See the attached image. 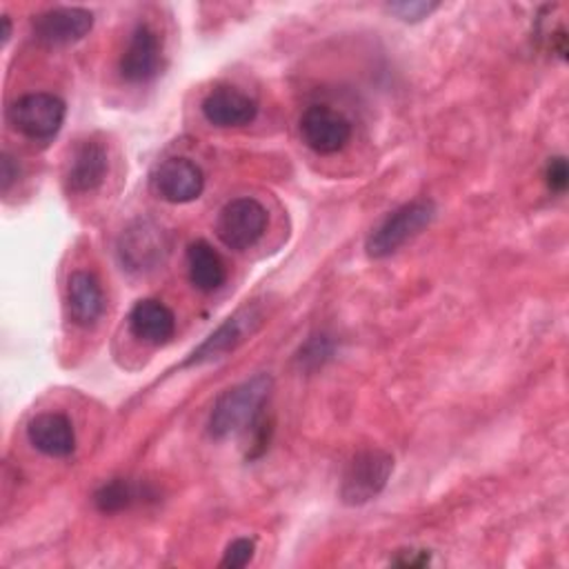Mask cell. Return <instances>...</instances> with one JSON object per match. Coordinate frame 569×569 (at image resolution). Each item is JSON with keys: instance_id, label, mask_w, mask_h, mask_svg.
<instances>
[{"instance_id": "obj_1", "label": "cell", "mask_w": 569, "mask_h": 569, "mask_svg": "<svg viewBox=\"0 0 569 569\" xmlns=\"http://www.w3.org/2000/svg\"><path fill=\"white\" fill-rule=\"evenodd\" d=\"M273 380L267 373H258L249 380H242L218 396L211 407L207 431L211 438L222 440L242 429H249L256 418L264 411Z\"/></svg>"}, {"instance_id": "obj_2", "label": "cell", "mask_w": 569, "mask_h": 569, "mask_svg": "<svg viewBox=\"0 0 569 569\" xmlns=\"http://www.w3.org/2000/svg\"><path fill=\"white\" fill-rule=\"evenodd\" d=\"M436 216V204L429 198L411 200L393 209L367 238L365 249L371 258H387L407 240L418 236Z\"/></svg>"}, {"instance_id": "obj_3", "label": "cell", "mask_w": 569, "mask_h": 569, "mask_svg": "<svg viewBox=\"0 0 569 569\" xmlns=\"http://www.w3.org/2000/svg\"><path fill=\"white\" fill-rule=\"evenodd\" d=\"M391 471H393L391 453L382 449L358 451L349 460L342 473V482H340L342 502L358 507L373 500L387 487Z\"/></svg>"}, {"instance_id": "obj_4", "label": "cell", "mask_w": 569, "mask_h": 569, "mask_svg": "<svg viewBox=\"0 0 569 569\" xmlns=\"http://www.w3.org/2000/svg\"><path fill=\"white\" fill-rule=\"evenodd\" d=\"M64 113L67 107L58 96L38 91L13 100L7 111V118L18 133L31 140H49L60 131Z\"/></svg>"}, {"instance_id": "obj_5", "label": "cell", "mask_w": 569, "mask_h": 569, "mask_svg": "<svg viewBox=\"0 0 569 569\" xmlns=\"http://www.w3.org/2000/svg\"><path fill=\"white\" fill-rule=\"evenodd\" d=\"M267 229V209L256 198L229 200L216 218V236L224 247L244 251L253 247Z\"/></svg>"}, {"instance_id": "obj_6", "label": "cell", "mask_w": 569, "mask_h": 569, "mask_svg": "<svg viewBox=\"0 0 569 569\" xmlns=\"http://www.w3.org/2000/svg\"><path fill=\"white\" fill-rule=\"evenodd\" d=\"M169 251L167 233L153 220H136L118 240V258L124 269L142 273L164 260Z\"/></svg>"}, {"instance_id": "obj_7", "label": "cell", "mask_w": 569, "mask_h": 569, "mask_svg": "<svg viewBox=\"0 0 569 569\" xmlns=\"http://www.w3.org/2000/svg\"><path fill=\"white\" fill-rule=\"evenodd\" d=\"M160 62H162V44L158 33L147 22L136 24L118 62L120 78L129 84L149 82L158 76Z\"/></svg>"}, {"instance_id": "obj_8", "label": "cell", "mask_w": 569, "mask_h": 569, "mask_svg": "<svg viewBox=\"0 0 569 569\" xmlns=\"http://www.w3.org/2000/svg\"><path fill=\"white\" fill-rule=\"evenodd\" d=\"M262 322V313L258 307H244L229 316L198 349L191 351V356L184 360L187 367L211 362L218 358H224L229 351H233L238 345H242Z\"/></svg>"}, {"instance_id": "obj_9", "label": "cell", "mask_w": 569, "mask_h": 569, "mask_svg": "<svg viewBox=\"0 0 569 569\" xmlns=\"http://www.w3.org/2000/svg\"><path fill=\"white\" fill-rule=\"evenodd\" d=\"M151 189L171 204L196 200L204 189L202 169L189 158H167L151 173Z\"/></svg>"}, {"instance_id": "obj_10", "label": "cell", "mask_w": 569, "mask_h": 569, "mask_svg": "<svg viewBox=\"0 0 569 569\" xmlns=\"http://www.w3.org/2000/svg\"><path fill=\"white\" fill-rule=\"evenodd\" d=\"M300 136L316 153H336L351 138V122L327 104H313L300 116Z\"/></svg>"}, {"instance_id": "obj_11", "label": "cell", "mask_w": 569, "mask_h": 569, "mask_svg": "<svg viewBox=\"0 0 569 569\" xmlns=\"http://www.w3.org/2000/svg\"><path fill=\"white\" fill-rule=\"evenodd\" d=\"M38 42L49 47L73 44L93 27V13L82 7H56L38 13L31 22Z\"/></svg>"}, {"instance_id": "obj_12", "label": "cell", "mask_w": 569, "mask_h": 569, "mask_svg": "<svg viewBox=\"0 0 569 569\" xmlns=\"http://www.w3.org/2000/svg\"><path fill=\"white\" fill-rule=\"evenodd\" d=\"M200 109L204 120L213 127H242L258 116V102L231 84L213 87L204 96Z\"/></svg>"}, {"instance_id": "obj_13", "label": "cell", "mask_w": 569, "mask_h": 569, "mask_svg": "<svg viewBox=\"0 0 569 569\" xmlns=\"http://www.w3.org/2000/svg\"><path fill=\"white\" fill-rule=\"evenodd\" d=\"M27 438L40 453L49 458H67L76 449V431L71 420L60 411H42L27 425Z\"/></svg>"}, {"instance_id": "obj_14", "label": "cell", "mask_w": 569, "mask_h": 569, "mask_svg": "<svg viewBox=\"0 0 569 569\" xmlns=\"http://www.w3.org/2000/svg\"><path fill=\"white\" fill-rule=\"evenodd\" d=\"M67 309L78 327H93L104 311V296L91 271H73L67 280Z\"/></svg>"}, {"instance_id": "obj_15", "label": "cell", "mask_w": 569, "mask_h": 569, "mask_svg": "<svg viewBox=\"0 0 569 569\" xmlns=\"http://www.w3.org/2000/svg\"><path fill=\"white\" fill-rule=\"evenodd\" d=\"M109 171L107 149L96 140H84L76 147L69 169H67V187L73 193H89L98 189Z\"/></svg>"}, {"instance_id": "obj_16", "label": "cell", "mask_w": 569, "mask_h": 569, "mask_svg": "<svg viewBox=\"0 0 569 569\" xmlns=\"http://www.w3.org/2000/svg\"><path fill=\"white\" fill-rule=\"evenodd\" d=\"M129 329L149 345H164L176 331L173 311L160 300H138L129 311Z\"/></svg>"}, {"instance_id": "obj_17", "label": "cell", "mask_w": 569, "mask_h": 569, "mask_svg": "<svg viewBox=\"0 0 569 569\" xmlns=\"http://www.w3.org/2000/svg\"><path fill=\"white\" fill-rule=\"evenodd\" d=\"M187 271L191 284L204 293L216 291L227 280V267L220 253L207 240H196L189 244Z\"/></svg>"}, {"instance_id": "obj_18", "label": "cell", "mask_w": 569, "mask_h": 569, "mask_svg": "<svg viewBox=\"0 0 569 569\" xmlns=\"http://www.w3.org/2000/svg\"><path fill=\"white\" fill-rule=\"evenodd\" d=\"M140 489L127 478H113L100 485L93 493V505L100 513H118L138 502Z\"/></svg>"}, {"instance_id": "obj_19", "label": "cell", "mask_w": 569, "mask_h": 569, "mask_svg": "<svg viewBox=\"0 0 569 569\" xmlns=\"http://www.w3.org/2000/svg\"><path fill=\"white\" fill-rule=\"evenodd\" d=\"M333 349H336V345H333L331 336H327V333H316V336H311V338L300 347V351L296 353V360H298V365H300L302 369L311 371V369L322 367V365L333 356Z\"/></svg>"}, {"instance_id": "obj_20", "label": "cell", "mask_w": 569, "mask_h": 569, "mask_svg": "<svg viewBox=\"0 0 569 569\" xmlns=\"http://www.w3.org/2000/svg\"><path fill=\"white\" fill-rule=\"evenodd\" d=\"M253 551H256V542L253 538H236L227 545L224 549V556L220 560V567L224 569H240V567H247L253 558Z\"/></svg>"}, {"instance_id": "obj_21", "label": "cell", "mask_w": 569, "mask_h": 569, "mask_svg": "<svg viewBox=\"0 0 569 569\" xmlns=\"http://www.w3.org/2000/svg\"><path fill=\"white\" fill-rule=\"evenodd\" d=\"M438 9V2H425V0H411V2H391L387 4V11L400 18L402 22H420L429 18Z\"/></svg>"}, {"instance_id": "obj_22", "label": "cell", "mask_w": 569, "mask_h": 569, "mask_svg": "<svg viewBox=\"0 0 569 569\" xmlns=\"http://www.w3.org/2000/svg\"><path fill=\"white\" fill-rule=\"evenodd\" d=\"M249 429H251V445H249L247 458L253 460V458H260V456L269 449L271 433H273V422H271V418H267L264 411H262Z\"/></svg>"}, {"instance_id": "obj_23", "label": "cell", "mask_w": 569, "mask_h": 569, "mask_svg": "<svg viewBox=\"0 0 569 569\" xmlns=\"http://www.w3.org/2000/svg\"><path fill=\"white\" fill-rule=\"evenodd\" d=\"M545 182L553 193H562L569 187V167L565 156H556L545 167Z\"/></svg>"}, {"instance_id": "obj_24", "label": "cell", "mask_w": 569, "mask_h": 569, "mask_svg": "<svg viewBox=\"0 0 569 569\" xmlns=\"http://www.w3.org/2000/svg\"><path fill=\"white\" fill-rule=\"evenodd\" d=\"M20 176V167L16 162V158L11 153H2L0 158V184H2V193H7L11 189V184L18 180Z\"/></svg>"}, {"instance_id": "obj_25", "label": "cell", "mask_w": 569, "mask_h": 569, "mask_svg": "<svg viewBox=\"0 0 569 569\" xmlns=\"http://www.w3.org/2000/svg\"><path fill=\"white\" fill-rule=\"evenodd\" d=\"M429 553L425 549H400L393 558V565L398 567H425L429 565Z\"/></svg>"}, {"instance_id": "obj_26", "label": "cell", "mask_w": 569, "mask_h": 569, "mask_svg": "<svg viewBox=\"0 0 569 569\" xmlns=\"http://www.w3.org/2000/svg\"><path fill=\"white\" fill-rule=\"evenodd\" d=\"M9 36H11V20L9 16H2V44H7Z\"/></svg>"}]
</instances>
